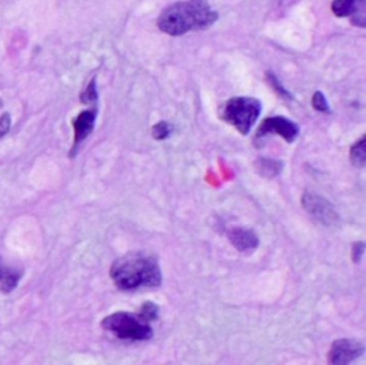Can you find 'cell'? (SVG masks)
I'll return each instance as SVG.
<instances>
[{"label":"cell","mask_w":366,"mask_h":365,"mask_svg":"<svg viewBox=\"0 0 366 365\" xmlns=\"http://www.w3.org/2000/svg\"><path fill=\"white\" fill-rule=\"evenodd\" d=\"M153 137L155 140H164L170 136L171 133V126L167 123V121H160V123L154 125L153 127Z\"/></svg>","instance_id":"obj_17"},{"label":"cell","mask_w":366,"mask_h":365,"mask_svg":"<svg viewBox=\"0 0 366 365\" xmlns=\"http://www.w3.org/2000/svg\"><path fill=\"white\" fill-rule=\"evenodd\" d=\"M12 126V120H10V114L9 113H3L0 116V138L5 137Z\"/></svg>","instance_id":"obj_19"},{"label":"cell","mask_w":366,"mask_h":365,"mask_svg":"<svg viewBox=\"0 0 366 365\" xmlns=\"http://www.w3.org/2000/svg\"><path fill=\"white\" fill-rule=\"evenodd\" d=\"M332 12L338 17H352V23L365 26V0H334Z\"/></svg>","instance_id":"obj_8"},{"label":"cell","mask_w":366,"mask_h":365,"mask_svg":"<svg viewBox=\"0 0 366 365\" xmlns=\"http://www.w3.org/2000/svg\"><path fill=\"white\" fill-rule=\"evenodd\" d=\"M312 106L316 112L319 113H331V109H330V105H328V101L327 98H325L323 93L322 92H315L314 97H312Z\"/></svg>","instance_id":"obj_15"},{"label":"cell","mask_w":366,"mask_h":365,"mask_svg":"<svg viewBox=\"0 0 366 365\" xmlns=\"http://www.w3.org/2000/svg\"><path fill=\"white\" fill-rule=\"evenodd\" d=\"M110 277L123 291L161 286V269L154 257L144 253H130L113 262Z\"/></svg>","instance_id":"obj_2"},{"label":"cell","mask_w":366,"mask_h":365,"mask_svg":"<svg viewBox=\"0 0 366 365\" xmlns=\"http://www.w3.org/2000/svg\"><path fill=\"white\" fill-rule=\"evenodd\" d=\"M97 117V110H86L81 112L74 120H73V127H74V143L73 149L70 152V157H74L78 146L83 143L86 137L93 132L94 129V121Z\"/></svg>","instance_id":"obj_9"},{"label":"cell","mask_w":366,"mask_h":365,"mask_svg":"<svg viewBox=\"0 0 366 365\" xmlns=\"http://www.w3.org/2000/svg\"><path fill=\"white\" fill-rule=\"evenodd\" d=\"M363 251H365V244L363 242H356V244L354 246L352 249V258L355 262H359L362 255H363Z\"/></svg>","instance_id":"obj_20"},{"label":"cell","mask_w":366,"mask_h":365,"mask_svg":"<svg viewBox=\"0 0 366 365\" xmlns=\"http://www.w3.org/2000/svg\"><path fill=\"white\" fill-rule=\"evenodd\" d=\"M262 106L254 97L230 98L221 112V117L241 134H248L261 114Z\"/></svg>","instance_id":"obj_4"},{"label":"cell","mask_w":366,"mask_h":365,"mask_svg":"<svg viewBox=\"0 0 366 365\" xmlns=\"http://www.w3.org/2000/svg\"><path fill=\"white\" fill-rule=\"evenodd\" d=\"M80 100H81V103H85V105L96 103V101L98 100L96 79H92V82L89 83V86L86 87V90L80 94Z\"/></svg>","instance_id":"obj_14"},{"label":"cell","mask_w":366,"mask_h":365,"mask_svg":"<svg viewBox=\"0 0 366 365\" xmlns=\"http://www.w3.org/2000/svg\"><path fill=\"white\" fill-rule=\"evenodd\" d=\"M365 351L363 344L356 340H336L330 350L328 361L332 365H348L359 358Z\"/></svg>","instance_id":"obj_7"},{"label":"cell","mask_w":366,"mask_h":365,"mask_svg":"<svg viewBox=\"0 0 366 365\" xmlns=\"http://www.w3.org/2000/svg\"><path fill=\"white\" fill-rule=\"evenodd\" d=\"M281 170H282L281 161L271 160V158H259L258 160V171L262 176L275 177V176H278L281 173Z\"/></svg>","instance_id":"obj_12"},{"label":"cell","mask_w":366,"mask_h":365,"mask_svg":"<svg viewBox=\"0 0 366 365\" xmlns=\"http://www.w3.org/2000/svg\"><path fill=\"white\" fill-rule=\"evenodd\" d=\"M140 315L143 317L144 320H147L149 322H150V321H154V320L158 318V307L155 306L154 302H151V301L144 302L143 306H141Z\"/></svg>","instance_id":"obj_16"},{"label":"cell","mask_w":366,"mask_h":365,"mask_svg":"<svg viewBox=\"0 0 366 365\" xmlns=\"http://www.w3.org/2000/svg\"><path fill=\"white\" fill-rule=\"evenodd\" d=\"M22 270H16L5 262H0V290L5 294L12 293L22 278Z\"/></svg>","instance_id":"obj_11"},{"label":"cell","mask_w":366,"mask_h":365,"mask_svg":"<svg viewBox=\"0 0 366 365\" xmlns=\"http://www.w3.org/2000/svg\"><path fill=\"white\" fill-rule=\"evenodd\" d=\"M218 13L208 0H187L169 6L157 20L158 28L171 36H181L191 30H202L214 25Z\"/></svg>","instance_id":"obj_1"},{"label":"cell","mask_w":366,"mask_h":365,"mask_svg":"<svg viewBox=\"0 0 366 365\" xmlns=\"http://www.w3.org/2000/svg\"><path fill=\"white\" fill-rule=\"evenodd\" d=\"M351 161L356 167H363L366 163V137L363 136L351 149Z\"/></svg>","instance_id":"obj_13"},{"label":"cell","mask_w":366,"mask_h":365,"mask_svg":"<svg viewBox=\"0 0 366 365\" xmlns=\"http://www.w3.org/2000/svg\"><path fill=\"white\" fill-rule=\"evenodd\" d=\"M267 134H279L283 140H287L288 143H292L299 136V127L290 118L275 116L268 117L262 121V125L258 129L257 138L266 137Z\"/></svg>","instance_id":"obj_6"},{"label":"cell","mask_w":366,"mask_h":365,"mask_svg":"<svg viewBox=\"0 0 366 365\" xmlns=\"http://www.w3.org/2000/svg\"><path fill=\"white\" fill-rule=\"evenodd\" d=\"M101 327L113 333L120 340L149 341L153 338V328L140 314L114 313L101 321Z\"/></svg>","instance_id":"obj_3"},{"label":"cell","mask_w":366,"mask_h":365,"mask_svg":"<svg viewBox=\"0 0 366 365\" xmlns=\"http://www.w3.org/2000/svg\"><path fill=\"white\" fill-rule=\"evenodd\" d=\"M228 238L231 244L242 253H252L258 247V237L252 230L237 227L228 231Z\"/></svg>","instance_id":"obj_10"},{"label":"cell","mask_w":366,"mask_h":365,"mask_svg":"<svg viewBox=\"0 0 366 365\" xmlns=\"http://www.w3.org/2000/svg\"><path fill=\"white\" fill-rule=\"evenodd\" d=\"M302 206L312 218L327 227H334L339 222V216L328 200L312 193L305 191L302 196Z\"/></svg>","instance_id":"obj_5"},{"label":"cell","mask_w":366,"mask_h":365,"mask_svg":"<svg viewBox=\"0 0 366 365\" xmlns=\"http://www.w3.org/2000/svg\"><path fill=\"white\" fill-rule=\"evenodd\" d=\"M267 77H268V82H270V85L272 86V89L281 96V97H283V98H288V100H291L292 98V96L290 94V92L286 89V87H283L282 85H281V82H279V80L277 79V76L274 74V73H271V72H268V74H267Z\"/></svg>","instance_id":"obj_18"}]
</instances>
